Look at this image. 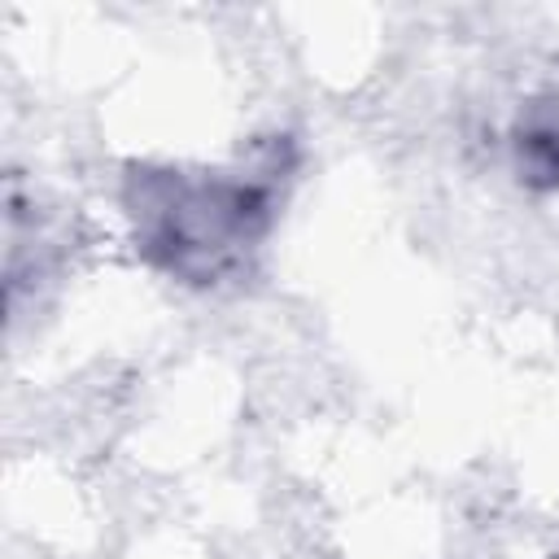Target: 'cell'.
Returning <instances> with one entry per match:
<instances>
[{
    "label": "cell",
    "mask_w": 559,
    "mask_h": 559,
    "mask_svg": "<svg viewBox=\"0 0 559 559\" xmlns=\"http://www.w3.org/2000/svg\"><path fill=\"white\" fill-rule=\"evenodd\" d=\"M520 153V175L537 188H555L559 183V118H537L520 131L515 140Z\"/></svg>",
    "instance_id": "6da1fadb"
}]
</instances>
